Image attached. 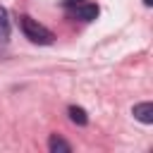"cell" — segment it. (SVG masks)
Returning <instances> with one entry per match:
<instances>
[{
    "label": "cell",
    "mask_w": 153,
    "mask_h": 153,
    "mask_svg": "<svg viewBox=\"0 0 153 153\" xmlns=\"http://www.w3.org/2000/svg\"><path fill=\"white\" fill-rule=\"evenodd\" d=\"M19 26H22L24 36H26L31 43H38V45H50V43L55 41L53 31H48L43 24H38V22H36V19H31L29 14H22V17H19Z\"/></svg>",
    "instance_id": "1"
},
{
    "label": "cell",
    "mask_w": 153,
    "mask_h": 153,
    "mask_svg": "<svg viewBox=\"0 0 153 153\" xmlns=\"http://www.w3.org/2000/svg\"><path fill=\"white\" fill-rule=\"evenodd\" d=\"M131 115H134L139 122L151 124V122H153V103H136V105L131 108Z\"/></svg>",
    "instance_id": "2"
},
{
    "label": "cell",
    "mask_w": 153,
    "mask_h": 153,
    "mask_svg": "<svg viewBox=\"0 0 153 153\" xmlns=\"http://www.w3.org/2000/svg\"><path fill=\"white\" fill-rule=\"evenodd\" d=\"M74 14H76L79 19H84V22H93V19L98 17V7H96V5H76Z\"/></svg>",
    "instance_id": "3"
},
{
    "label": "cell",
    "mask_w": 153,
    "mask_h": 153,
    "mask_svg": "<svg viewBox=\"0 0 153 153\" xmlns=\"http://www.w3.org/2000/svg\"><path fill=\"white\" fill-rule=\"evenodd\" d=\"M69 120L74 122V124H79V127H86L88 124V117H86V110L84 108H79V105H69Z\"/></svg>",
    "instance_id": "4"
},
{
    "label": "cell",
    "mask_w": 153,
    "mask_h": 153,
    "mask_svg": "<svg viewBox=\"0 0 153 153\" xmlns=\"http://www.w3.org/2000/svg\"><path fill=\"white\" fill-rule=\"evenodd\" d=\"M48 148H50L53 153H69V151H72V146H69L65 139H60V136H50Z\"/></svg>",
    "instance_id": "5"
},
{
    "label": "cell",
    "mask_w": 153,
    "mask_h": 153,
    "mask_svg": "<svg viewBox=\"0 0 153 153\" xmlns=\"http://www.w3.org/2000/svg\"><path fill=\"white\" fill-rule=\"evenodd\" d=\"M10 38V19H7V10L0 5V43H5Z\"/></svg>",
    "instance_id": "6"
},
{
    "label": "cell",
    "mask_w": 153,
    "mask_h": 153,
    "mask_svg": "<svg viewBox=\"0 0 153 153\" xmlns=\"http://www.w3.org/2000/svg\"><path fill=\"white\" fill-rule=\"evenodd\" d=\"M143 5H146V7H151V5H153V0H143Z\"/></svg>",
    "instance_id": "7"
},
{
    "label": "cell",
    "mask_w": 153,
    "mask_h": 153,
    "mask_svg": "<svg viewBox=\"0 0 153 153\" xmlns=\"http://www.w3.org/2000/svg\"><path fill=\"white\" fill-rule=\"evenodd\" d=\"M72 2H76V0H72Z\"/></svg>",
    "instance_id": "8"
}]
</instances>
